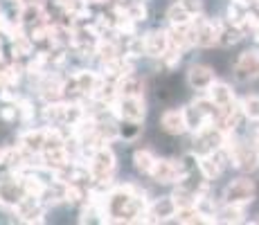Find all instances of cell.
<instances>
[{
  "label": "cell",
  "mask_w": 259,
  "mask_h": 225,
  "mask_svg": "<svg viewBox=\"0 0 259 225\" xmlns=\"http://www.w3.org/2000/svg\"><path fill=\"white\" fill-rule=\"evenodd\" d=\"M221 21H210V18L201 16L198 14L192 21V34H194V43L198 48H212V45H219V38H221Z\"/></svg>",
  "instance_id": "obj_1"
},
{
  "label": "cell",
  "mask_w": 259,
  "mask_h": 225,
  "mask_svg": "<svg viewBox=\"0 0 259 225\" xmlns=\"http://www.w3.org/2000/svg\"><path fill=\"white\" fill-rule=\"evenodd\" d=\"M108 108L122 122H142L147 117V106L142 97H117Z\"/></svg>",
  "instance_id": "obj_2"
},
{
  "label": "cell",
  "mask_w": 259,
  "mask_h": 225,
  "mask_svg": "<svg viewBox=\"0 0 259 225\" xmlns=\"http://www.w3.org/2000/svg\"><path fill=\"white\" fill-rule=\"evenodd\" d=\"M88 167H91V173H93V180H106L113 176L115 171V153L108 144L104 147L95 149L91 160H88Z\"/></svg>",
  "instance_id": "obj_3"
},
{
  "label": "cell",
  "mask_w": 259,
  "mask_h": 225,
  "mask_svg": "<svg viewBox=\"0 0 259 225\" xmlns=\"http://www.w3.org/2000/svg\"><path fill=\"white\" fill-rule=\"evenodd\" d=\"M149 176L156 180L158 185H174V183H181V180L187 176V171H185V167H183V162L158 158Z\"/></svg>",
  "instance_id": "obj_4"
},
{
  "label": "cell",
  "mask_w": 259,
  "mask_h": 225,
  "mask_svg": "<svg viewBox=\"0 0 259 225\" xmlns=\"http://www.w3.org/2000/svg\"><path fill=\"white\" fill-rule=\"evenodd\" d=\"M223 201L228 205H248L255 201V183L248 178H237L226 185Z\"/></svg>",
  "instance_id": "obj_5"
},
{
  "label": "cell",
  "mask_w": 259,
  "mask_h": 225,
  "mask_svg": "<svg viewBox=\"0 0 259 225\" xmlns=\"http://www.w3.org/2000/svg\"><path fill=\"white\" fill-rule=\"evenodd\" d=\"M178 207L174 203V196H162L158 201L149 203L147 214H144V223H160V221H169V218H176Z\"/></svg>",
  "instance_id": "obj_6"
},
{
  "label": "cell",
  "mask_w": 259,
  "mask_h": 225,
  "mask_svg": "<svg viewBox=\"0 0 259 225\" xmlns=\"http://www.w3.org/2000/svg\"><path fill=\"white\" fill-rule=\"evenodd\" d=\"M235 77L239 81H248V79L259 77V52L257 50H246L239 54L235 63Z\"/></svg>",
  "instance_id": "obj_7"
},
{
  "label": "cell",
  "mask_w": 259,
  "mask_h": 225,
  "mask_svg": "<svg viewBox=\"0 0 259 225\" xmlns=\"http://www.w3.org/2000/svg\"><path fill=\"white\" fill-rule=\"evenodd\" d=\"M171 48V38H169V32L165 29H153L144 36V50H147V57L151 59H162Z\"/></svg>",
  "instance_id": "obj_8"
},
{
  "label": "cell",
  "mask_w": 259,
  "mask_h": 225,
  "mask_svg": "<svg viewBox=\"0 0 259 225\" xmlns=\"http://www.w3.org/2000/svg\"><path fill=\"white\" fill-rule=\"evenodd\" d=\"M217 81L214 77V70L210 66H203V63H196L187 70V83L192 90H198V93H207L210 86Z\"/></svg>",
  "instance_id": "obj_9"
},
{
  "label": "cell",
  "mask_w": 259,
  "mask_h": 225,
  "mask_svg": "<svg viewBox=\"0 0 259 225\" xmlns=\"http://www.w3.org/2000/svg\"><path fill=\"white\" fill-rule=\"evenodd\" d=\"M160 128L169 135H181L189 131L187 128V117H185V108H171L165 111L160 117Z\"/></svg>",
  "instance_id": "obj_10"
},
{
  "label": "cell",
  "mask_w": 259,
  "mask_h": 225,
  "mask_svg": "<svg viewBox=\"0 0 259 225\" xmlns=\"http://www.w3.org/2000/svg\"><path fill=\"white\" fill-rule=\"evenodd\" d=\"M25 198V189L21 185V178H7L0 180V203L7 205V207H16Z\"/></svg>",
  "instance_id": "obj_11"
},
{
  "label": "cell",
  "mask_w": 259,
  "mask_h": 225,
  "mask_svg": "<svg viewBox=\"0 0 259 225\" xmlns=\"http://www.w3.org/2000/svg\"><path fill=\"white\" fill-rule=\"evenodd\" d=\"M46 140H48L46 128H29V131L21 135V147L29 156H41L43 149H46Z\"/></svg>",
  "instance_id": "obj_12"
},
{
  "label": "cell",
  "mask_w": 259,
  "mask_h": 225,
  "mask_svg": "<svg viewBox=\"0 0 259 225\" xmlns=\"http://www.w3.org/2000/svg\"><path fill=\"white\" fill-rule=\"evenodd\" d=\"M115 83H117V95L119 97H142L144 95V81L133 72L119 77Z\"/></svg>",
  "instance_id": "obj_13"
},
{
  "label": "cell",
  "mask_w": 259,
  "mask_h": 225,
  "mask_svg": "<svg viewBox=\"0 0 259 225\" xmlns=\"http://www.w3.org/2000/svg\"><path fill=\"white\" fill-rule=\"evenodd\" d=\"M72 77H74V81H77V90H79V95H88V97H91L93 90L104 81L102 74L93 72V70H79V72H74Z\"/></svg>",
  "instance_id": "obj_14"
},
{
  "label": "cell",
  "mask_w": 259,
  "mask_h": 225,
  "mask_svg": "<svg viewBox=\"0 0 259 225\" xmlns=\"http://www.w3.org/2000/svg\"><path fill=\"white\" fill-rule=\"evenodd\" d=\"M207 97H210L219 108H226V106H232V104H235V90L228 86V83L214 81L210 86V90H207Z\"/></svg>",
  "instance_id": "obj_15"
},
{
  "label": "cell",
  "mask_w": 259,
  "mask_h": 225,
  "mask_svg": "<svg viewBox=\"0 0 259 225\" xmlns=\"http://www.w3.org/2000/svg\"><path fill=\"white\" fill-rule=\"evenodd\" d=\"M243 38V27L241 25H235V23H223L221 27V38H219V45H223V48H230V45L239 43Z\"/></svg>",
  "instance_id": "obj_16"
},
{
  "label": "cell",
  "mask_w": 259,
  "mask_h": 225,
  "mask_svg": "<svg viewBox=\"0 0 259 225\" xmlns=\"http://www.w3.org/2000/svg\"><path fill=\"white\" fill-rule=\"evenodd\" d=\"M156 156H153L149 149H138L136 153H133V167L138 169L140 173H144V176H149L153 169V164H156Z\"/></svg>",
  "instance_id": "obj_17"
},
{
  "label": "cell",
  "mask_w": 259,
  "mask_h": 225,
  "mask_svg": "<svg viewBox=\"0 0 259 225\" xmlns=\"http://www.w3.org/2000/svg\"><path fill=\"white\" fill-rule=\"evenodd\" d=\"M246 212H243V205H228L221 207L217 212V223H241Z\"/></svg>",
  "instance_id": "obj_18"
},
{
  "label": "cell",
  "mask_w": 259,
  "mask_h": 225,
  "mask_svg": "<svg viewBox=\"0 0 259 225\" xmlns=\"http://www.w3.org/2000/svg\"><path fill=\"white\" fill-rule=\"evenodd\" d=\"M167 18H169V23H171V25H189V23L194 21V16L187 12L185 7H183L181 0L167 9Z\"/></svg>",
  "instance_id": "obj_19"
},
{
  "label": "cell",
  "mask_w": 259,
  "mask_h": 225,
  "mask_svg": "<svg viewBox=\"0 0 259 225\" xmlns=\"http://www.w3.org/2000/svg\"><path fill=\"white\" fill-rule=\"evenodd\" d=\"M241 111L250 122H259V95H248L241 102Z\"/></svg>",
  "instance_id": "obj_20"
},
{
  "label": "cell",
  "mask_w": 259,
  "mask_h": 225,
  "mask_svg": "<svg viewBox=\"0 0 259 225\" xmlns=\"http://www.w3.org/2000/svg\"><path fill=\"white\" fill-rule=\"evenodd\" d=\"M126 16L131 18V21L140 23V21H147V5H144V0H136V3H131L126 7Z\"/></svg>",
  "instance_id": "obj_21"
},
{
  "label": "cell",
  "mask_w": 259,
  "mask_h": 225,
  "mask_svg": "<svg viewBox=\"0 0 259 225\" xmlns=\"http://www.w3.org/2000/svg\"><path fill=\"white\" fill-rule=\"evenodd\" d=\"M140 122H126L119 124V140H126V142H133V140L140 135Z\"/></svg>",
  "instance_id": "obj_22"
},
{
  "label": "cell",
  "mask_w": 259,
  "mask_h": 225,
  "mask_svg": "<svg viewBox=\"0 0 259 225\" xmlns=\"http://www.w3.org/2000/svg\"><path fill=\"white\" fill-rule=\"evenodd\" d=\"M181 3L192 16H198L203 12V0H181Z\"/></svg>",
  "instance_id": "obj_23"
},
{
  "label": "cell",
  "mask_w": 259,
  "mask_h": 225,
  "mask_svg": "<svg viewBox=\"0 0 259 225\" xmlns=\"http://www.w3.org/2000/svg\"><path fill=\"white\" fill-rule=\"evenodd\" d=\"M91 3H97V5H104V3H108V0H91Z\"/></svg>",
  "instance_id": "obj_24"
},
{
  "label": "cell",
  "mask_w": 259,
  "mask_h": 225,
  "mask_svg": "<svg viewBox=\"0 0 259 225\" xmlns=\"http://www.w3.org/2000/svg\"><path fill=\"white\" fill-rule=\"evenodd\" d=\"M0 63H3V48H0Z\"/></svg>",
  "instance_id": "obj_25"
},
{
  "label": "cell",
  "mask_w": 259,
  "mask_h": 225,
  "mask_svg": "<svg viewBox=\"0 0 259 225\" xmlns=\"http://www.w3.org/2000/svg\"><path fill=\"white\" fill-rule=\"evenodd\" d=\"M119 3H124V0H119Z\"/></svg>",
  "instance_id": "obj_26"
}]
</instances>
